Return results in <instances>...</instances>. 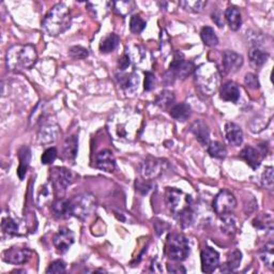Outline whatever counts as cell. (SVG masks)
I'll return each mask as SVG.
<instances>
[{
	"label": "cell",
	"instance_id": "52a82bcc",
	"mask_svg": "<svg viewBox=\"0 0 274 274\" xmlns=\"http://www.w3.org/2000/svg\"><path fill=\"white\" fill-rule=\"evenodd\" d=\"M50 182L58 196H62L68 187L75 181V174L72 170L64 167H54L49 172Z\"/></svg>",
	"mask_w": 274,
	"mask_h": 274
},
{
	"label": "cell",
	"instance_id": "4fadbf2b",
	"mask_svg": "<svg viewBox=\"0 0 274 274\" xmlns=\"http://www.w3.org/2000/svg\"><path fill=\"white\" fill-rule=\"evenodd\" d=\"M222 64L226 74L235 73L243 64L242 56L233 50H225L222 54Z\"/></svg>",
	"mask_w": 274,
	"mask_h": 274
},
{
	"label": "cell",
	"instance_id": "5bb4252c",
	"mask_svg": "<svg viewBox=\"0 0 274 274\" xmlns=\"http://www.w3.org/2000/svg\"><path fill=\"white\" fill-rule=\"evenodd\" d=\"M53 243L57 252L60 254H64L69 251L71 245L74 243V235L70 229L61 228L58 233L54 236Z\"/></svg>",
	"mask_w": 274,
	"mask_h": 274
},
{
	"label": "cell",
	"instance_id": "f35d334b",
	"mask_svg": "<svg viewBox=\"0 0 274 274\" xmlns=\"http://www.w3.org/2000/svg\"><path fill=\"white\" fill-rule=\"evenodd\" d=\"M262 184L266 189L271 190L274 184V177H273V167L269 166L266 167L264 174L262 176Z\"/></svg>",
	"mask_w": 274,
	"mask_h": 274
},
{
	"label": "cell",
	"instance_id": "d6a6232c",
	"mask_svg": "<svg viewBox=\"0 0 274 274\" xmlns=\"http://www.w3.org/2000/svg\"><path fill=\"white\" fill-rule=\"evenodd\" d=\"M175 102V96L174 93L168 90H163L161 93H158V96L155 99V104L163 108V110H166L172 103Z\"/></svg>",
	"mask_w": 274,
	"mask_h": 274
},
{
	"label": "cell",
	"instance_id": "9a60e30c",
	"mask_svg": "<svg viewBox=\"0 0 274 274\" xmlns=\"http://www.w3.org/2000/svg\"><path fill=\"white\" fill-rule=\"evenodd\" d=\"M96 166L106 172H113L116 168V160L111 150H102L96 156Z\"/></svg>",
	"mask_w": 274,
	"mask_h": 274
},
{
	"label": "cell",
	"instance_id": "d590c367",
	"mask_svg": "<svg viewBox=\"0 0 274 274\" xmlns=\"http://www.w3.org/2000/svg\"><path fill=\"white\" fill-rule=\"evenodd\" d=\"M180 5L182 6V8L185 11H190V12H194V13H199L205 9V6L207 5V1H200V0H195V1H181L180 2Z\"/></svg>",
	"mask_w": 274,
	"mask_h": 274
},
{
	"label": "cell",
	"instance_id": "277c9868",
	"mask_svg": "<svg viewBox=\"0 0 274 274\" xmlns=\"http://www.w3.org/2000/svg\"><path fill=\"white\" fill-rule=\"evenodd\" d=\"M195 82L198 89L206 96H212L219 88L220 74L213 62L200 64L195 70Z\"/></svg>",
	"mask_w": 274,
	"mask_h": 274
},
{
	"label": "cell",
	"instance_id": "5b68a950",
	"mask_svg": "<svg viewBox=\"0 0 274 274\" xmlns=\"http://www.w3.org/2000/svg\"><path fill=\"white\" fill-rule=\"evenodd\" d=\"M190 243L186 238L177 233H171L166 239V254L174 262L185 261L190 255Z\"/></svg>",
	"mask_w": 274,
	"mask_h": 274
},
{
	"label": "cell",
	"instance_id": "4dcf8cb0",
	"mask_svg": "<svg viewBox=\"0 0 274 274\" xmlns=\"http://www.w3.org/2000/svg\"><path fill=\"white\" fill-rule=\"evenodd\" d=\"M120 86L124 88L126 91H135L136 88L138 87V83L139 79L138 76H136L135 74H126V75H120L119 79Z\"/></svg>",
	"mask_w": 274,
	"mask_h": 274
},
{
	"label": "cell",
	"instance_id": "3957f363",
	"mask_svg": "<svg viewBox=\"0 0 274 274\" xmlns=\"http://www.w3.org/2000/svg\"><path fill=\"white\" fill-rule=\"evenodd\" d=\"M42 25L45 31L53 37L67 31L71 26V14L68 6L63 3L54 5L43 19Z\"/></svg>",
	"mask_w": 274,
	"mask_h": 274
},
{
	"label": "cell",
	"instance_id": "7dc6e473",
	"mask_svg": "<svg viewBox=\"0 0 274 274\" xmlns=\"http://www.w3.org/2000/svg\"><path fill=\"white\" fill-rule=\"evenodd\" d=\"M212 19L214 23L218 25L219 27H223L224 26V21H223V18L221 16V14L219 12H215L212 14Z\"/></svg>",
	"mask_w": 274,
	"mask_h": 274
},
{
	"label": "cell",
	"instance_id": "ba28073f",
	"mask_svg": "<svg viewBox=\"0 0 274 274\" xmlns=\"http://www.w3.org/2000/svg\"><path fill=\"white\" fill-rule=\"evenodd\" d=\"M237 207V200L232 193L224 190L221 191L213 200V209L215 213L223 216L233 213Z\"/></svg>",
	"mask_w": 274,
	"mask_h": 274
},
{
	"label": "cell",
	"instance_id": "1f68e13d",
	"mask_svg": "<svg viewBox=\"0 0 274 274\" xmlns=\"http://www.w3.org/2000/svg\"><path fill=\"white\" fill-rule=\"evenodd\" d=\"M253 225L262 230H269L272 232L273 230V218L270 213H264L262 216H258L253 221Z\"/></svg>",
	"mask_w": 274,
	"mask_h": 274
},
{
	"label": "cell",
	"instance_id": "8d00e7d4",
	"mask_svg": "<svg viewBox=\"0 0 274 274\" xmlns=\"http://www.w3.org/2000/svg\"><path fill=\"white\" fill-rule=\"evenodd\" d=\"M3 233L10 236H14L18 234V225L17 223L12 220L11 218H4L2 220V224H1Z\"/></svg>",
	"mask_w": 274,
	"mask_h": 274
},
{
	"label": "cell",
	"instance_id": "836d02e7",
	"mask_svg": "<svg viewBox=\"0 0 274 274\" xmlns=\"http://www.w3.org/2000/svg\"><path fill=\"white\" fill-rule=\"evenodd\" d=\"M273 250H274V245L272 242L267 243L265 247L259 252V255H261V259L263 261V263L269 267V268H273Z\"/></svg>",
	"mask_w": 274,
	"mask_h": 274
},
{
	"label": "cell",
	"instance_id": "6da1fadb",
	"mask_svg": "<svg viewBox=\"0 0 274 274\" xmlns=\"http://www.w3.org/2000/svg\"><path fill=\"white\" fill-rule=\"evenodd\" d=\"M165 200L170 212L182 227H189L194 219L193 200L190 195L177 189H168L165 193Z\"/></svg>",
	"mask_w": 274,
	"mask_h": 274
},
{
	"label": "cell",
	"instance_id": "44dd1931",
	"mask_svg": "<svg viewBox=\"0 0 274 274\" xmlns=\"http://www.w3.org/2000/svg\"><path fill=\"white\" fill-rule=\"evenodd\" d=\"M220 97L227 102H237L240 98V90L234 82H226L220 89Z\"/></svg>",
	"mask_w": 274,
	"mask_h": 274
},
{
	"label": "cell",
	"instance_id": "d6986e66",
	"mask_svg": "<svg viewBox=\"0 0 274 274\" xmlns=\"http://www.w3.org/2000/svg\"><path fill=\"white\" fill-rule=\"evenodd\" d=\"M59 127L56 125H44L38 133V138L41 143H50L54 142L59 136Z\"/></svg>",
	"mask_w": 274,
	"mask_h": 274
},
{
	"label": "cell",
	"instance_id": "f1b7e54d",
	"mask_svg": "<svg viewBox=\"0 0 274 274\" xmlns=\"http://www.w3.org/2000/svg\"><path fill=\"white\" fill-rule=\"evenodd\" d=\"M249 58L252 63L255 64L256 67H259V66H263V64L268 60L269 54L266 53L265 50L261 49L259 47H253L250 49Z\"/></svg>",
	"mask_w": 274,
	"mask_h": 274
},
{
	"label": "cell",
	"instance_id": "74e56055",
	"mask_svg": "<svg viewBox=\"0 0 274 274\" xmlns=\"http://www.w3.org/2000/svg\"><path fill=\"white\" fill-rule=\"evenodd\" d=\"M146 21L139 15H133L130 20V29L133 33H140L146 28Z\"/></svg>",
	"mask_w": 274,
	"mask_h": 274
},
{
	"label": "cell",
	"instance_id": "7bdbcfd3",
	"mask_svg": "<svg viewBox=\"0 0 274 274\" xmlns=\"http://www.w3.org/2000/svg\"><path fill=\"white\" fill-rule=\"evenodd\" d=\"M244 84L249 89L257 90L259 89V81L255 74L248 73L244 77Z\"/></svg>",
	"mask_w": 274,
	"mask_h": 274
},
{
	"label": "cell",
	"instance_id": "f6af8a7d",
	"mask_svg": "<svg viewBox=\"0 0 274 274\" xmlns=\"http://www.w3.org/2000/svg\"><path fill=\"white\" fill-rule=\"evenodd\" d=\"M130 63H131V60H130V57L128 55H124L119 59V69L122 70V71H125L126 69L129 68Z\"/></svg>",
	"mask_w": 274,
	"mask_h": 274
},
{
	"label": "cell",
	"instance_id": "60d3db41",
	"mask_svg": "<svg viewBox=\"0 0 274 274\" xmlns=\"http://www.w3.org/2000/svg\"><path fill=\"white\" fill-rule=\"evenodd\" d=\"M66 264L62 261H55L48 266L46 270V273H53V274H60L66 272Z\"/></svg>",
	"mask_w": 274,
	"mask_h": 274
},
{
	"label": "cell",
	"instance_id": "83f0119b",
	"mask_svg": "<svg viewBox=\"0 0 274 274\" xmlns=\"http://www.w3.org/2000/svg\"><path fill=\"white\" fill-rule=\"evenodd\" d=\"M120 42V38L118 37L117 34L115 33H111L108 34L106 38H104L102 40V42H101L100 44V50L104 54H108V53H112L113 50L116 48L119 44Z\"/></svg>",
	"mask_w": 274,
	"mask_h": 274
},
{
	"label": "cell",
	"instance_id": "e575fe53",
	"mask_svg": "<svg viewBox=\"0 0 274 274\" xmlns=\"http://www.w3.org/2000/svg\"><path fill=\"white\" fill-rule=\"evenodd\" d=\"M208 153L215 158H224L227 154V150L222 143L218 141H212L209 142L208 145Z\"/></svg>",
	"mask_w": 274,
	"mask_h": 274
},
{
	"label": "cell",
	"instance_id": "ab89813d",
	"mask_svg": "<svg viewBox=\"0 0 274 274\" xmlns=\"http://www.w3.org/2000/svg\"><path fill=\"white\" fill-rule=\"evenodd\" d=\"M57 157V150L56 148L52 147V148H48L44 151V153L42 154V157H41V161H42V164L44 165H48V164H52Z\"/></svg>",
	"mask_w": 274,
	"mask_h": 274
},
{
	"label": "cell",
	"instance_id": "8992f818",
	"mask_svg": "<svg viewBox=\"0 0 274 274\" xmlns=\"http://www.w3.org/2000/svg\"><path fill=\"white\" fill-rule=\"evenodd\" d=\"M72 215L79 220H87L95 213L97 209V199L90 193L79 194L73 199H71Z\"/></svg>",
	"mask_w": 274,
	"mask_h": 274
},
{
	"label": "cell",
	"instance_id": "e0dca14e",
	"mask_svg": "<svg viewBox=\"0 0 274 274\" xmlns=\"http://www.w3.org/2000/svg\"><path fill=\"white\" fill-rule=\"evenodd\" d=\"M55 218L60 219V220H66L71 218L72 215V206H71V200L64 199L59 197V199H57L54 201L52 208H50Z\"/></svg>",
	"mask_w": 274,
	"mask_h": 274
},
{
	"label": "cell",
	"instance_id": "bcb514c9",
	"mask_svg": "<svg viewBox=\"0 0 274 274\" xmlns=\"http://www.w3.org/2000/svg\"><path fill=\"white\" fill-rule=\"evenodd\" d=\"M167 271L169 273H185L186 270L183 268L181 265H168Z\"/></svg>",
	"mask_w": 274,
	"mask_h": 274
},
{
	"label": "cell",
	"instance_id": "4316f807",
	"mask_svg": "<svg viewBox=\"0 0 274 274\" xmlns=\"http://www.w3.org/2000/svg\"><path fill=\"white\" fill-rule=\"evenodd\" d=\"M221 218H222L221 228L223 230V233L228 236H235L237 233L238 225H237V220L233 215V213L223 215Z\"/></svg>",
	"mask_w": 274,
	"mask_h": 274
},
{
	"label": "cell",
	"instance_id": "d4e9b609",
	"mask_svg": "<svg viewBox=\"0 0 274 274\" xmlns=\"http://www.w3.org/2000/svg\"><path fill=\"white\" fill-rule=\"evenodd\" d=\"M242 261V254L240 251L235 250L232 253H229L227 256L226 263L222 266L221 271L222 272H233L236 269L239 268V266Z\"/></svg>",
	"mask_w": 274,
	"mask_h": 274
},
{
	"label": "cell",
	"instance_id": "cb8c5ba5",
	"mask_svg": "<svg viewBox=\"0 0 274 274\" xmlns=\"http://www.w3.org/2000/svg\"><path fill=\"white\" fill-rule=\"evenodd\" d=\"M192 110L189 104L180 103L170 108V116L177 121L184 122L191 117Z\"/></svg>",
	"mask_w": 274,
	"mask_h": 274
},
{
	"label": "cell",
	"instance_id": "7402d4cb",
	"mask_svg": "<svg viewBox=\"0 0 274 274\" xmlns=\"http://www.w3.org/2000/svg\"><path fill=\"white\" fill-rule=\"evenodd\" d=\"M225 18L228 26L233 31H237L241 27L242 18L240 10L237 6H228L225 11Z\"/></svg>",
	"mask_w": 274,
	"mask_h": 274
},
{
	"label": "cell",
	"instance_id": "ac0fdd59",
	"mask_svg": "<svg viewBox=\"0 0 274 274\" xmlns=\"http://www.w3.org/2000/svg\"><path fill=\"white\" fill-rule=\"evenodd\" d=\"M225 137L226 140L235 147L240 146L243 141V132L239 126L234 122H228L225 126Z\"/></svg>",
	"mask_w": 274,
	"mask_h": 274
},
{
	"label": "cell",
	"instance_id": "ffe728a7",
	"mask_svg": "<svg viewBox=\"0 0 274 274\" xmlns=\"http://www.w3.org/2000/svg\"><path fill=\"white\" fill-rule=\"evenodd\" d=\"M191 132L195 135L196 139L204 146H208L210 142V132L204 121L196 120L191 126Z\"/></svg>",
	"mask_w": 274,
	"mask_h": 274
},
{
	"label": "cell",
	"instance_id": "ee69618b",
	"mask_svg": "<svg viewBox=\"0 0 274 274\" xmlns=\"http://www.w3.org/2000/svg\"><path fill=\"white\" fill-rule=\"evenodd\" d=\"M156 85V78L154 76L153 73H151V72H146L145 73V86H143V88H145L146 91H151L152 89H154Z\"/></svg>",
	"mask_w": 274,
	"mask_h": 274
},
{
	"label": "cell",
	"instance_id": "603a6c76",
	"mask_svg": "<svg viewBox=\"0 0 274 274\" xmlns=\"http://www.w3.org/2000/svg\"><path fill=\"white\" fill-rule=\"evenodd\" d=\"M18 157H19V166L17 169V175L20 180H23L28 170V167H29V163L31 158L30 149L28 147H21L18 151Z\"/></svg>",
	"mask_w": 274,
	"mask_h": 274
},
{
	"label": "cell",
	"instance_id": "30bf717a",
	"mask_svg": "<svg viewBox=\"0 0 274 274\" xmlns=\"http://www.w3.org/2000/svg\"><path fill=\"white\" fill-rule=\"evenodd\" d=\"M32 252L27 248H11L3 253V261L13 265H24L29 262Z\"/></svg>",
	"mask_w": 274,
	"mask_h": 274
},
{
	"label": "cell",
	"instance_id": "7a4b0ae2",
	"mask_svg": "<svg viewBox=\"0 0 274 274\" xmlns=\"http://www.w3.org/2000/svg\"><path fill=\"white\" fill-rule=\"evenodd\" d=\"M38 60V54L34 46L29 44H17L6 52V66L11 71H21L32 68Z\"/></svg>",
	"mask_w": 274,
	"mask_h": 274
},
{
	"label": "cell",
	"instance_id": "7c38bea8",
	"mask_svg": "<svg viewBox=\"0 0 274 274\" xmlns=\"http://www.w3.org/2000/svg\"><path fill=\"white\" fill-rule=\"evenodd\" d=\"M200 261H201V270L206 273H211L220 265V255L212 248H205L201 251L200 254Z\"/></svg>",
	"mask_w": 274,
	"mask_h": 274
},
{
	"label": "cell",
	"instance_id": "f546056e",
	"mask_svg": "<svg viewBox=\"0 0 274 274\" xmlns=\"http://www.w3.org/2000/svg\"><path fill=\"white\" fill-rule=\"evenodd\" d=\"M200 38H201V40H203V42L205 43V44L207 46L213 47V46H216V45L219 44L218 35H216V33H215L213 28L209 27V26H206V27L203 28V29H201V31H200Z\"/></svg>",
	"mask_w": 274,
	"mask_h": 274
},
{
	"label": "cell",
	"instance_id": "484cf974",
	"mask_svg": "<svg viewBox=\"0 0 274 274\" xmlns=\"http://www.w3.org/2000/svg\"><path fill=\"white\" fill-rule=\"evenodd\" d=\"M78 150V140L76 136H69L63 143V156L67 160H74Z\"/></svg>",
	"mask_w": 274,
	"mask_h": 274
},
{
	"label": "cell",
	"instance_id": "8fae6325",
	"mask_svg": "<svg viewBox=\"0 0 274 274\" xmlns=\"http://www.w3.org/2000/svg\"><path fill=\"white\" fill-rule=\"evenodd\" d=\"M194 70H195V67L192 62L185 61L183 58L180 59L179 56H176L169 67V73L170 76L174 78L177 77L180 79H185L193 73Z\"/></svg>",
	"mask_w": 274,
	"mask_h": 274
},
{
	"label": "cell",
	"instance_id": "b9f144b4",
	"mask_svg": "<svg viewBox=\"0 0 274 274\" xmlns=\"http://www.w3.org/2000/svg\"><path fill=\"white\" fill-rule=\"evenodd\" d=\"M69 54L75 59H84L88 57V50L82 46H73L70 48Z\"/></svg>",
	"mask_w": 274,
	"mask_h": 274
},
{
	"label": "cell",
	"instance_id": "9c48e42d",
	"mask_svg": "<svg viewBox=\"0 0 274 274\" xmlns=\"http://www.w3.org/2000/svg\"><path fill=\"white\" fill-rule=\"evenodd\" d=\"M164 166V161L154 157H148L140 165V175L145 180L155 179L162 174Z\"/></svg>",
	"mask_w": 274,
	"mask_h": 274
},
{
	"label": "cell",
	"instance_id": "2e32d148",
	"mask_svg": "<svg viewBox=\"0 0 274 274\" xmlns=\"http://www.w3.org/2000/svg\"><path fill=\"white\" fill-rule=\"evenodd\" d=\"M264 156H265L264 151L257 150L251 146H247L245 148H243L240 152V157L243 158V160L247 162L253 169H256L259 167V165H261Z\"/></svg>",
	"mask_w": 274,
	"mask_h": 274
}]
</instances>
